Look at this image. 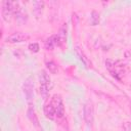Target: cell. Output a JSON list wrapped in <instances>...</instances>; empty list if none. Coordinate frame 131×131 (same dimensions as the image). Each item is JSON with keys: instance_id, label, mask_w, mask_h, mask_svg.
Here are the masks:
<instances>
[{"instance_id": "1", "label": "cell", "mask_w": 131, "mask_h": 131, "mask_svg": "<svg viewBox=\"0 0 131 131\" xmlns=\"http://www.w3.org/2000/svg\"><path fill=\"white\" fill-rule=\"evenodd\" d=\"M51 79L45 71L40 74V94L43 99H47L49 95V90L51 88Z\"/></svg>"}, {"instance_id": "2", "label": "cell", "mask_w": 131, "mask_h": 131, "mask_svg": "<svg viewBox=\"0 0 131 131\" xmlns=\"http://www.w3.org/2000/svg\"><path fill=\"white\" fill-rule=\"evenodd\" d=\"M23 91L26 96L27 102L31 105L33 102V97H34V78H33V76H30L25 80V82L23 84Z\"/></svg>"}, {"instance_id": "3", "label": "cell", "mask_w": 131, "mask_h": 131, "mask_svg": "<svg viewBox=\"0 0 131 131\" xmlns=\"http://www.w3.org/2000/svg\"><path fill=\"white\" fill-rule=\"evenodd\" d=\"M14 13V2L3 1L2 3V17L5 21H9Z\"/></svg>"}, {"instance_id": "4", "label": "cell", "mask_w": 131, "mask_h": 131, "mask_svg": "<svg viewBox=\"0 0 131 131\" xmlns=\"http://www.w3.org/2000/svg\"><path fill=\"white\" fill-rule=\"evenodd\" d=\"M51 104L53 105L54 110H55V114L57 118H62L64 115V106H63V102L62 99L59 95H53L52 99H51Z\"/></svg>"}, {"instance_id": "5", "label": "cell", "mask_w": 131, "mask_h": 131, "mask_svg": "<svg viewBox=\"0 0 131 131\" xmlns=\"http://www.w3.org/2000/svg\"><path fill=\"white\" fill-rule=\"evenodd\" d=\"M84 120L88 126H91L94 120V110H93V104L91 101H88L84 105Z\"/></svg>"}, {"instance_id": "6", "label": "cell", "mask_w": 131, "mask_h": 131, "mask_svg": "<svg viewBox=\"0 0 131 131\" xmlns=\"http://www.w3.org/2000/svg\"><path fill=\"white\" fill-rule=\"evenodd\" d=\"M28 39H29V36L27 34L21 33V32H15V33H12L11 35L7 36L5 40L8 43H19V42H24Z\"/></svg>"}, {"instance_id": "7", "label": "cell", "mask_w": 131, "mask_h": 131, "mask_svg": "<svg viewBox=\"0 0 131 131\" xmlns=\"http://www.w3.org/2000/svg\"><path fill=\"white\" fill-rule=\"evenodd\" d=\"M43 111H44V115H45V117H46L47 119H49V120H54V119H55L56 114H55V110H54L53 105L51 104V102L46 103V104L44 105Z\"/></svg>"}, {"instance_id": "8", "label": "cell", "mask_w": 131, "mask_h": 131, "mask_svg": "<svg viewBox=\"0 0 131 131\" xmlns=\"http://www.w3.org/2000/svg\"><path fill=\"white\" fill-rule=\"evenodd\" d=\"M27 115H28L29 120L33 123V125H34V126H36V127H39V126H40V125H39L38 117H37L36 112H35V110H34V107H33L32 105H30V106H29L28 112H27Z\"/></svg>"}, {"instance_id": "9", "label": "cell", "mask_w": 131, "mask_h": 131, "mask_svg": "<svg viewBox=\"0 0 131 131\" xmlns=\"http://www.w3.org/2000/svg\"><path fill=\"white\" fill-rule=\"evenodd\" d=\"M33 11H34V14L36 15V17H40V15L42 14V11H43V8H44V2L43 1H35L33 2Z\"/></svg>"}, {"instance_id": "10", "label": "cell", "mask_w": 131, "mask_h": 131, "mask_svg": "<svg viewBox=\"0 0 131 131\" xmlns=\"http://www.w3.org/2000/svg\"><path fill=\"white\" fill-rule=\"evenodd\" d=\"M76 53L78 54L80 60L85 64V67H89V60H88V58L85 56V54L83 53V51H82L79 47H76Z\"/></svg>"}, {"instance_id": "11", "label": "cell", "mask_w": 131, "mask_h": 131, "mask_svg": "<svg viewBox=\"0 0 131 131\" xmlns=\"http://www.w3.org/2000/svg\"><path fill=\"white\" fill-rule=\"evenodd\" d=\"M46 68H47V70H48L51 74H56V73H57V71H58L56 63H55L54 61H52V60L46 61Z\"/></svg>"}, {"instance_id": "12", "label": "cell", "mask_w": 131, "mask_h": 131, "mask_svg": "<svg viewBox=\"0 0 131 131\" xmlns=\"http://www.w3.org/2000/svg\"><path fill=\"white\" fill-rule=\"evenodd\" d=\"M57 35H58V37H59L61 43H62V44L66 43V42H67V27L63 26V27L60 29V31H59V33H58Z\"/></svg>"}, {"instance_id": "13", "label": "cell", "mask_w": 131, "mask_h": 131, "mask_svg": "<svg viewBox=\"0 0 131 131\" xmlns=\"http://www.w3.org/2000/svg\"><path fill=\"white\" fill-rule=\"evenodd\" d=\"M55 46V43H54V39H53V36H51L50 38H48L46 41H45V47L46 49L48 50H52Z\"/></svg>"}, {"instance_id": "14", "label": "cell", "mask_w": 131, "mask_h": 131, "mask_svg": "<svg viewBox=\"0 0 131 131\" xmlns=\"http://www.w3.org/2000/svg\"><path fill=\"white\" fill-rule=\"evenodd\" d=\"M98 23H99V14L96 11H92V13H91V24L93 26H95Z\"/></svg>"}, {"instance_id": "15", "label": "cell", "mask_w": 131, "mask_h": 131, "mask_svg": "<svg viewBox=\"0 0 131 131\" xmlns=\"http://www.w3.org/2000/svg\"><path fill=\"white\" fill-rule=\"evenodd\" d=\"M29 49L31 51H33V52H38L40 47H39L38 43H31V44H29Z\"/></svg>"}, {"instance_id": "16", "label": "cell", "mask_w": 131, "mask_h": 131, "mask_svg": "<svg viewBox=\"0 0 131 131\" xmlns=\"http://www.w3.org/2000/svg\"><path fill=\"white\" fill-rule=\"evenodd\" d=\"M123 129L125 131H130L131 130V123L130 122H125L123 123Z\"/></svg>"}, {"instance_id": "17", "label": "cell", "mask_w": 131, "mask_h": 131, "mask_svg": "<svg viewBox=\"0 0 131 131\" xmlns=\"http://www.w3.org/2000/svg\"><path fill=\"white\" fill-rule=\"evenodd\" d=\"M130 114H131V107H130Z\"/></svg>"}]
</instances>
